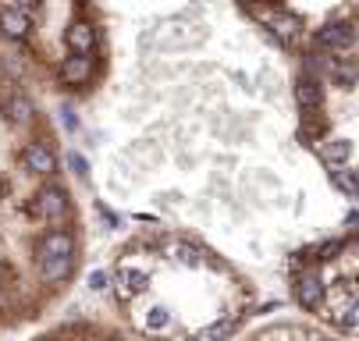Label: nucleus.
I'll return each instance as SVG.
<instances>
[{
    "instance_id": "f257e3e1",
    "label": "nucleus",
    "mask_w": 359,
    "mask_h": 341,
    "mask_svg": "<svg viewBox=\"0 0 359 341\" xmlns=\"http://www.w3.org/2000/svg\"><path fill=\"white\" fill-rule=\"evenodd\" d=\"M0 78V327L18 330L54 309L82 267V235L61 174L29 164L32 125L8 114V92L22 82L15 61Z\"/></svg>"
},
{
    "instance_id": "f03ea898",
    "label": "nucleus",
    "mask_w": 359,
    "mask_h": 341,
    "mask_svg": "<svg viewBox=\"0 0 359 341\" xmlns=\"http://www.w3.org/2000/svg\"><path fill=\"white\" fill-rule=\"evenodd\" d=\"M292 263L310 267L320 281L313 313L334 330L359 337V228L345 238H327L324 246L299 253Z\"/></svg>"
},
{
    "instance_id": "7ed1b4c3",
    "label": "nucleus",
    "mask_w": 359,
    "mask_h": 341,
    "mask_svg": "<svg viewBox=\"0 0 359 341\" xmlns=\"http://www.w3.org/2000/svg\"><path fill=\"white\" fill-rule=\"evenodd\" d=\"M29 341H121V337L107 327L93 323V320H65V323L50 327V330L32 334Z\"/></svg>"
},
{
    "instance_id": "20e7f679",
    "label": "nucleus",
    "mask_w": 359,
    "mask_h": 341,
    "mask_svg": "<svg viewBox=\"0 0 359 341\" xmlns=\"http://www.w3.org/2000/svg\"><path fill=\"white\" fill-rule=\"evenodd\" d=\"M245 341H338L331 334H320V330H310V327H288V323H274V327H264L260 334H252Z\"/></svg>"
},
{
    "instance_id": "39448f33",
    "label": "nucleus",
    "mask_w": 359,
    "mask_h": 341,
    "mask_svg": "<svg viewBox=\"0 0 359 341\" xmlns=\"http://www.w3.org/2000/svg\"><path fill=\"white\" fill-rule=\"evenodd\" d=\"M89 78H93V57L89 54H68L65 64L57 68L61 85H86Z\"/></svg>"
},
{
    "instance_id": "423d86ee",
    "label": "nucleus",
    "mask_w": 359,
    "mask_h": 341,
    "mask_svg": "<svg viewBox=\"0 0 359 341\" xmlns=\"http://www.w3.org/2000/svg\"><path fill=\"white\" fill-rule=\"evenodd\" d=\"M93 46H96V29L86 18H75L65 29V50L68 54H93Z\"/></svg>"
},
{
    "instance_id": "0eeeda50",
    "label": "nucleus",
    "mask_w": 359,
    "mask_h": 341,
    "mask_svg": "<svg viewBox=\"0 0 359 341\" xmlns=\"http://www.w3.org/2000/svg\"><path fill=\"white\" fill-rule=\"evenodd\" d=\"M352 43H355V32L352 25H341V22H331L317 32V46H324V50H348Z\"/></svg>"
},
{
    "instance_id": "6e6552de",
    "label": "nucleus",
    "mask_w": 359,
    "mask_h": 341,
    "mask_svg": "<svg viewBox=\"0 0 359 341\" xmlns=\"http://www.w3.org/2000/svg\"><path fill=\"white\" fill-rule=\"evenodd\" d=\"M295 104H299L302 111H317V107L324 104V85H320V78L302 75V78L295 82Z\"/></svg>"
},
{
    "instance_id": "1a4fd4ad",
    "label": "nucleus",
    "mask_w": 359,
    "mask_h": 341,
    "mask_svg": "<svg viewBox=\"0 0 359 341\" xmlns=\"http://www.w3.org/2000/svg\"><path fill=\"white\" fill-rule=\"evenodd\" d=\"M317 153H320V160L327 167H345L348 157H352V142L348 139H327V142L317 146Z\"/></svg>"
},
{
    "instance_id": "9d476101",
    "label": "nucleus",
    "mask_w": 359,
    "mask_h": 341,
    "mask_svg": "<svg viewBox=\"0 0 359 341\" xmlns=\"http://www.w3.org/2000/svg\"><path fill=\"white\" fill-rule=\"evenodd\" d=\"M331 181L338 185V192H345L348 200H359V174L348 167H331Z\"/></svg>"
},
{
    "instance_id": "9b49d317",
    "label": "nucleus",
    "mask_w": 359,
    "mask_h": 341,
    "mask_svg": "<svg viewBox=\"0 0 359 341\" xmlns=\"http://www.w3.org/2000/svg\"><path fill=\"white\" fill-rule=\"evenodd\" d=\"M267 25L274 29V36H278L281 43H295V39H299V22H295V18H288L285 11H278Z\"/></svg>"
}]
</instances>
